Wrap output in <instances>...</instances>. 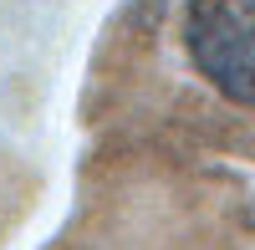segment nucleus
Segmentation results:
<instances>
[{"label":"nucleus","mask_w":255,"mask_h":250,"mask_svg":"<svg viewBox=\"0 0 255 250\" xmlns=\"http://www.w3.org/2000/svg\"><path fill=\"white\" fill-rule=\"evenodd\" d=\"M184 51L220 97L255 108V0H189Z\"/></svg>","instance_id":"nucleus-1"}]
</instances>
